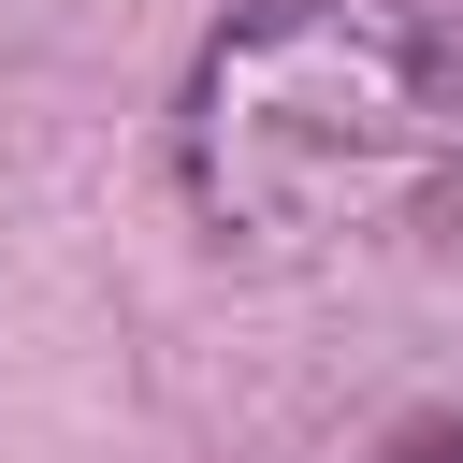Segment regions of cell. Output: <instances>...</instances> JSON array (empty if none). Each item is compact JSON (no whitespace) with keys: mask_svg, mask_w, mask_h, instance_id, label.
I'll list each match as a JSON object with an SVG mask.
<instances>
[{"mask_svg":"<svg viewBox=\"0 0 463 463\" xmlns=\"http://www.w3.org/2000/svg\"><path fill=\"white\" fill-rule=\"evenodd\" d=\"M463 188L449 0H232L174 87V203L217 260H333Z\"/></svg>","mask_w":463,"mask_h":463,"instance_id":"cell-1","label":"cell"}]
</instances>
